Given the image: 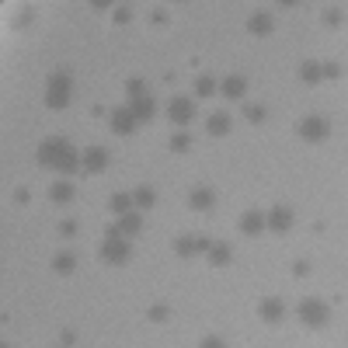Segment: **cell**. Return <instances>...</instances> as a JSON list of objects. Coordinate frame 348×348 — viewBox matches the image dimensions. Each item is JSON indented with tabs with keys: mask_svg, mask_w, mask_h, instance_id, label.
<instances>
[{
	"mask_svg": "<svg viewBox=\"0 0 348 348\" xmlns=\"http://www.w3.org/2000/svg\"><path fill=\"white\" fill-rule=\"evenodd\" d=\"M251 31H258V35L261 31H272V18H268V14H254L251 18Z\"/></svg>",
	"mask_w": 348,
	"mask_h": 348,
	"instance_id": "obj_5",
	"label": "cell"
},
{
	"mask_svg": "<svg viewBox=\"0 0 348 348\" xmlns=\"http://www.w3.org/2000/svg\"><path fill=\"white\" fill-rule=\"evenodd\" d=\"M171 119L174 122H188L191 119V101L188 98H174L171 101Z\"/></svg>",
	"mask_w": 348,
	"mask_h": 348,
	"instance_id": "obj_2",
	"label": "cell"
},
{
	"mask_svg": "<svg viewBox=\"0 0 348 348\" xmlns=\"http://www.w3.org/2000/svg\"><path fill=\"white\" fill-rule=\"evenodd\" d=\"M94 4H101V7H105V4H111V0H94Z\"/></svg>",
	"mask_w": 348,
	"mask_h": 348,
	"instance_id": "obj_21",
	"label": "cell"
},
{
	"mask_svg": "<svg viewBox=\"0 0 348 348\" xmlns=\"http://www.w3.org/2000/svg\"><path fill=\"white\" fill-rule=\"evenodd\" d=\"M178 251H181V254H191V241H188V237H185V241H178Z\"/></svg>",
	"mask_w": 348,
	"mask_h": 348,
	"instance_id": "obj_19",
	"label": "cell"
},
{
	"mask_svg": "<svg viewBox=\"0 0 348 348\" xmlns=\"http://www.w3.org/2000/svg\"><path fill=\"white\" fill-rule=\"evenodd\" d=\"M279 4H299V0H279Z\"/></svg>",
	"mask_w": 348,
	"mask_h": 348,
	"instance_id": "obj_20",
	"label": "cell"
},
{
	"mask_svg": "<svg viewBox=\"0 0 348 348\" xmlns=\"http://www.w3.org/2000/svg\"><path fill=\"white\" fill-rule=\"evenodd\" d=\"M303 136H306V139H324V136H327V122H321V119L303 122Z\"/></svg>",
	"mask_w": 348,
	"mask_h": 348,
	"instance_id": "obj_3",
	"label": "cell"
},
{
	"mask_svg": "<svg viewBox=\"0 0 348 348\" xmlns=\"http://www.w3.org/2000/svg\"><path fill=\"white\" fill-rule=\"evenodd\" d=\"M111 209H115V213H126V209H129V195H126V199L119 195V199H115V202H111Z\"/></svg>",
	"mask_w": 348,
	"mask_h": 348,
	"instance_id": "obj_15",
	"label": "cell"
},
{
	"mask_svg": "<svg viewBox=\"0 0 348 348\" xmlns=\"http://www.w3.org/2000/svg\"><path fill=\"white\" fill-rule=\"evenodd\" d=\"M268 219H272V226H275V230H282V226H289V213H286V209H275V213H272V216H268Z\"/></svg>",
	"mask_w": 348,
	"mask_h": 348,
	"instance_id": "obj_10",
	"label": "cell"
},
{
	"mask_svg": "<svg viewBox=\"0 0 348 348\" xmlns=\"http://www.w3.org/2000/svg\"><path fill=\"white\" fill-rule=\"evenodd\" d=\"M53 199H59V202L70 199V188H66V185H56V188H53Z\"/></svg>",
	"mask_w": 348,
	"mask_h": 348,
	"instance_id": "obj_14",
	"label": "cell"
},
{
	"mask_svg": "<svg viewBox=\"0 0 348 348\" xmlns=\"http://www.w3.org/2000/svg\"><path fill=\"white\" fill-rule=\"evenodd\" d=\"M119 230H122V234H136V230H139V216H122Z\"/></svg>",
	"mask_w": 348,
	"mask_h": 348,
	"instance_id": "obj_9",
	"label": "cell"
},
{
	"mask_svg": "<svg viewBox=\"0 0 348 348\" xmlns=\"http://www.w3.org/2000/svg\"><path fill=\"white\" fill-rule=\"evenodd\" d=\"M258 226H261V213H247V216H244V230H247V234H254Z\"/></svg>",
	"mask_w": 348,
	"mask_h": 348,
	"instance_id": "obj_11",
	"label": "cell"
},
{
	"mask_svg": "<svg viewBox=\"0 0 348 348\" xmlns=\"http://www.w3.org/2000/svg\"><path fill=\"white\" fill-rule=\"evenodd\" d=\"M105 258H111V261L126 258V244H115V241H108V247H105Z\"/></svg>",
	"mask_w": 348,
	"mask_h": 348,
	"instance_id": "obj_6",
	"label": "cell"
},
{
	"mask_svg": "<svg viewBox=\"0 0 348 348\" xmlns=\"http://www.w3.org/2000/svg\"><path fill=\"white\" fill-rule=\"evenodd\" d=\"M216 87H213V80H209V77H202V80H199V94H213Z\"/></svg>",
	"mask_w": 348,
	"mask_h": 348,
	"instance_id": "obj_16",
	"label": "cell"
},
{
	"mask_svg": "<svg viewBox=\"0 0 348 348\" xmlns=\"http://www.w3.org/2000/svg\"><path fill=\"white\" fill-rule=\"evenodd\" d=\"M191 206H213V191H195V199H191Z\"/></svg>",
	"mask_w": 348,
	"mask_h": 348,
	"instance_id": "obj_12",
	"label": "cell"
},
{
	"mask_svg": "<svg viewBox=\"0 0 348 348\" xmlns=\"http://www.w3.org/2000/svg\"><path fill=\"white\" fill-rule=\"evenodd\" d=\"M136 108H139V111H136V115H139V119H146V115H150V101H139Z\"/></svg>",
	"mask_w": 348,
	"mask_h": 348,
	"instance_id": "obj_18",
	"label": "cell"
},
{
	"mask_svg": "<svg viewBox=\"0 0 348 348\" xmlns=\"http://www.w3.org/2000/svg\"><path fill=\"white\" fill-rule=\"evenodd\" d=\"M84 164H87V171H101L105 167V150H87L84 153Z\"/></svg>",
	"mask_w": 348,
	"mask_h": 348,
	"instance_id": "obj_4",
	"label": "cell"
},
{
	"mask_svg": "<svg viewBox=\"0 0 348 348\" xmlns=\"http://www.w3.org/2000/svg\"><path fill=\"white\" fill-rule=\"evenodd\" d=\"M115 129H133V115H119V119H115Z\"/></svg>",
	"mask_w": 348,
	"mask_h": 348,
	"instance_id": "obj_13",
	"label": "cell"
},
{
	"mask_svg": "<svg viewBox=\"0 0 348 348\" xmlns=\"http://www.w3.org/2000/svg\"><path fill=\"white\" fill-rule=\"evenodd\" d=\"M226 94L230 98H241L244 94V80H241V77H230V80H226Z\"/></svg>",
	"mask_w": 348,
	"mask_h": 348,
	"instance_id": "obj_7",
	"label": "cell"
},
{
	"mask_svg": "<svg viewBox=\"0 0 348 348\" xmlns=\"http://www.w3.org/2000/svg\"><path fill=\"white\" fill-rule=\"evenodd\" d=\"M299 314H303L306 324H324V321H327V310H324L321 303H303V310H299Z\"/></svg>",
	"mask_w": 348,
	"mask_h": 348,
	"instance_id": "obj_1",
	"label": "cell"
},
{
	"mask_svg": "<svg viewBox=\"0 0 348 348\" xmlns=\"http://www.w3.org/2000/svg\"><path fill=\"white\" fill-rule=\"evenodd\" d=\"M282 310H279V303L275 299H268V303H261V317H268V321H275Z\"/></svg>",
	"mask_w": 348,
	"mask_h": 348,
	"instance_id": "obj_8",
	"label": "cell"
},
{
	"mask_svg": "<svg viewBox=\"0 0 348 348\" xmlns=\"http://www.w3.org/2000/svg\"><path fill=\"white\" fill-rule=\"evenodd\" d=\"M136 195H139V202H143V206H150V202H153V191H150V188H139Z\"/></svg>",
	"mask_w": 348,
	"mask_h": 348,
	"instance_id": "obj_17",
	"label": "cell"
}]
</instances>
